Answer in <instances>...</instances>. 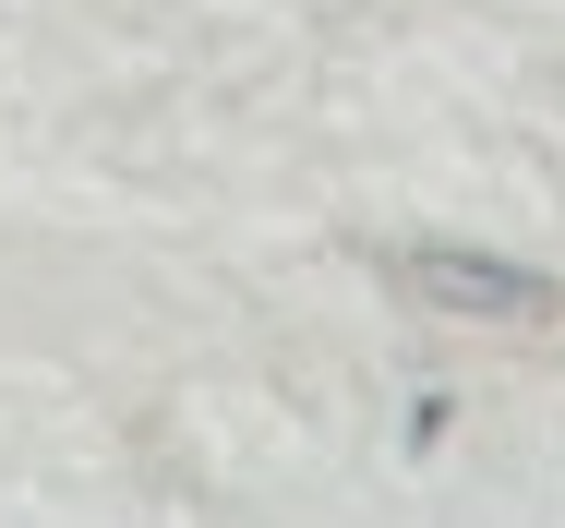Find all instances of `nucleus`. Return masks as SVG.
<instances>
[{
    "label": "nucleus",
    "mask_w": 565,
    "mask_h": 528,
    "mask_svg": "<svg viewBox=\"0 0 565 528\" xmlns=\"http://www.w3.org/2000/svg\"><path fill=\"white\" fill-rule=\"evenodd\" d=\"M385 277H397L409 301H434V313H469V324H542V313H565V277L505 265V252H457V240L385 252Z\"/></svg>",
    "instance_id": "f257e3e1"
}]
</instances>
